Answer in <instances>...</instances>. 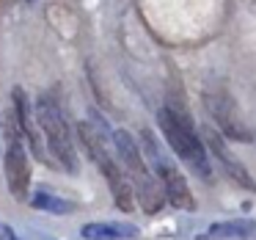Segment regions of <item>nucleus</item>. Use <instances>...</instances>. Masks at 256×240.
<instances>
[{
    "mask_svg": "<svg viewBox=\"0 0 256 240\" xmlns=\"http://www.w3.org/2000/svg\"><path fill=\"white\" fill-rule=\"evenodd\" d=\"M34 113H36V122H39L42 135L47 138L50 155L56 157L69 174H78L80 171V157H78V149H74V141H72V130H69L66 119H64L61 108L56 105V100L47 97V94H42Z\"/></svg>",
    "mask_w": 256,
    "mask_h": 240,
    "instance_id": "nucleus-3",
    "label": "nucleus"
},
{
    "mask_svg": "<svg viewBox=\"0 0 256 240\" xmlns=\"http://www.w3.org/2000/svg\"><path fill=\"white\" fill-rule=\"evenodd\" d=\"M78 135H80V144H83L86 152H88V157L96 163V168L105 174L116 207H118V210H124V212H130L135 207L132 182L127 179L124 168L113 160V152L108 149V144H105V138H102L100 127H94V124H88V122H80L78 124Z\"/></svg>",
    "mask_w": 256,
    "mask_h": 240,
    "instance_id": "nucleus-2",
    "label": "nucleus"
},
{
    "mask_svg": "<svg viewBox=\"0 0 256 240\" xmlns=\"http://www.w3.org/2000/svg\"><path fill=\"white\" fill-rule=\"evenodd\" d=\"M157 124H160V133L166 135V141L174 149V155H176L190 171L198 174L201 179H210V171H212L210 155H206L204 141L196 133V127H193L188 113H184L182 108L166 105L157 113Z\"/></svg>",
    "mask_w": 256,
    "mask_h": 240,
    "instance_id": "nucleus-1",
    "label": "nucleus"
},
{
    "mask_svg": "<svg viewBox=\"0 0 256 240\" xmlns=\"http://www.w3.org/2000/svg\"><path fill=\"white\" fill-rule=\"evenodd\" d=\"M0 240H17V234H14V229H12V226L0 223Z\"/></svg>",
    "mask_w": 256,
    "mask_h": 240,
    "instance_id": "nucleus-13",
    "label": "nucleus"
},
{
    "mask_svg": "<svg viewBox=\"0 0 256 240\" xmlns=\"http://www.w3.org/2000/svg\"><path fill=\"white\" fill-rule=\"evenodd\" d=\"M12 100H14V113H17V124H20L22 138L28 141V146L36 155V160L47 163V144H44V138H42V130H39V122H36V113H34V105H30L28 94H25L22 89H14Z\"/></svg>",
    "mask_w": 256,
    "mask_h": 240,
    "instance_id": "nucleus-9",
    "label": "nucleus"
},
{
    "mask_svg": "<svg viewBox=\"0 0 256 240\" xmlns=\"http://www.w3.org/2000/svg\"><path fill=\"white\" fill-rule=\"evenodd\" d=\"M201 237L204 240H256V221H250V218H234V221L212 223Z\"/></svg>",
    "mask_w": 256,
    "mask_h": 240,
    "instance_id": "nucleus-10",
    "label": "nucleus"
},
{
    "mask_svg": "<svg viewBox=\"0 0 256 240\" xmlns=\"http://www.w3.org/2000/svg\"><path fill=\"white\" fill-rule=\"evenodd\" d=\"M83 237H88V240H132V237H138V226H132V223H86Z\"/></svg>",
    "mask_w": 256,
    "mask_h": 240,
    "instance_id": "nucleus-11",
    "label": "nucleus"
},
{
    "mask_svg": "<svg viewBox=\"0 0 256 240\" xmlns=\"http://www.w3.org/2000/svg\"><path fill=\"white\" fill-rule=\"evenodd\" d=\"M113 146H116V155H118V160H122L124 174L132 177V190L144 188V185H149L152 179H154L149 174V166H146L144 155H140V146L135 144V138L127 130H116V133H113Z\"/></svg>",
    "mask_w": 256,
    "mask_h": 240,
    "instance_id": "nucleus-8",
    "label": "nucleus"
},
{
    "mask_svg": "<svg viewBox=\"0 0 256 240\" xmlns=\"http://www.w3.org/2000/svg\"><path fill=\"white\" fill-rule=\"evenodd\" d=\"M144 144L149 146L146 152H149L152 163H154V171H157V179H160V185H162L166 201H168V204H174L176 210H193L196 201H193V193H190L188 179H184L182 174H179L176 168L171 166V163L162 160L160 152H157L154 138H152V133H146V130H144Z\"/></svg>",
    "mask_w": 256,
    "mask_h": 240,
    "instance_id": "nucleus-4",
    "label": "nucleus"
},
{
    "mask_svg": "<svg viewBox=\"0 0 256 240\" xmlns=\"http://www.w3.org/2000/svg\"><path fill=\"white\" fill-rule=\"evenodd\" d=\"M3 168H6V182L12 196L17 201H25L30 188V160L22 141H8L6 155H3Z\"/></svg>",
    "mask_w": 256,
    "mask_h": 240,
    "instance_id": "nucleus-7",
    "label": "nucleus"
},
{
    "mask_svg": "<svg viewBox=\"0 0 256 240\" xmlns=\"http://www.w3.org/2000/svg\"><path fill=\"white\" fill-rule=\"evenodd\" d=\"M201 141H204V146H206V155L215 157L218 166L226 171L228 179H234V182H237L240 188H245V190H256V179L250 177V171L242 166V160L226 146L223 135L218 133L215 127H204V138Z\"/></svg>",
    "mask_w": 256,
    "mask_h": 240,
    "instance_id": "nucleus-5",
    "label": "nucleus"
},
{
    "mask_svg": "<svg viewBox=\"0 0 256 240\" xmlns=\"http://www.w3.org/2000/svg\"><path fill=\"white\" fill-rule=\"evenodd\" d=\"M204 100H206V108H210L215 124L226 135H232V138H237V141H248L250 138V133L245 130L242 116H240V111H237V102L232 100L228 91L218 89V91H212V94H206ZM220 130H218V133H220Z\"/></svg>",
    "mask_w": 256,
    "mask_h": 240,
    "instance_id": "nucleus-6",
    "label": "nucleus"
},
{
    "mask_svg": "<svg viewBox=\"0 0 256 240\" xmlns=\"http://www.w3.org/2000/svg\"><path fill=\"white\" fill-rule=\"evenodd\" d=\"M30 204L36 207V210H47L52 212V215H64V212H72L74 204L66 199H61V196L50 193V190H36L34 196H30Z\"/></svg>",
    "mask_w": 256,
    "mask_h": 240,
    "instance_id": "nucleus-12",
    "label": "nucleus"
}]
</instances>
